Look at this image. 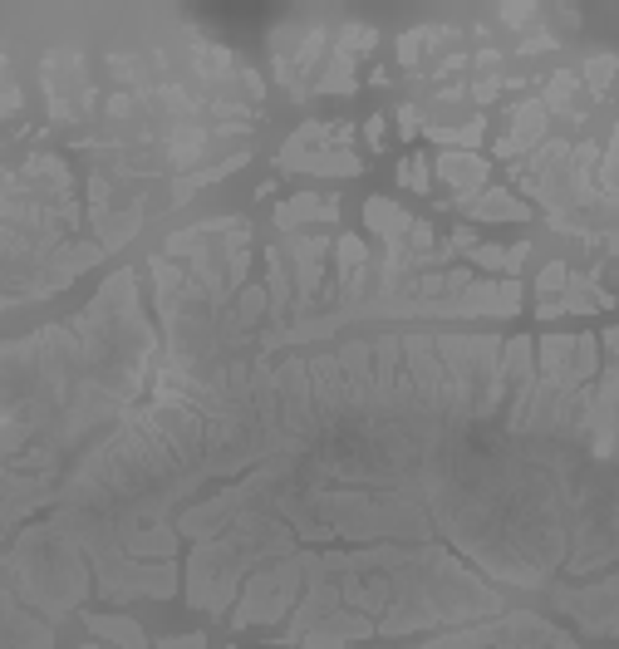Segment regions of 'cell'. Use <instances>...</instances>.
<instances>
[{"label":"cell","mask_w":619,"mask_h":649,"mask_svg":"<svg viewBox=\"0 0 619 649\" xmlns=\"http://www.w3.org/2000/svg\"><path fill=\"white\" fill-rule=\"evenodd\" d=\"M398 128H403V138L418 133V104H403V109H398Z\"/></svg>","instance_id":"5bb4252c"},{"label":"cell","mask_w":619,"mask_h":649,"mask_svg":"<svg viewBox=\"0 0 619 649\" xmlns=\"http://www.w3.org/2000/svg\"><path fill=\"white\" fill-rule=\"evenodd\" d=\"M398 177H403V187H408V192H428V187H433V182H428V177H433V168H428V158H423V153L403 158V163H398Z\"/></svg>","instance_id":"9c48e42d"},{"label":"cell","mask_w":619,"mask_h":649,"mask_svg":"<svg viewBox=\"0 0 619 649\" xmlns=\"http://www.w3.org/2000/svg\"><path fill=\"white\" fill-rule=\"evenodd\" d=\"M585 79H590V89L595 94H605L610 89V79H615V55H595L585 64Z\"/></svg>","instance_id":"30bf717a"},{"label":"cell","mask_w":619,"mask_h":649,"mask_svg":"<svg viewBox=\"0 0 619 649\" xmlns=\"http://www.w3.org/2000/svg\"><path fill=\"white\" fill-rule=\"evenodd\" d=\"M310 217H320V222H335V217H339V202H335V197H315V192H300V197L281 202V212H276L281 232H300V227H305Z\"/></svg>","instance_id":"277c9868"},{"label":"cell","mask_w":619,"mask_h":649,"mask_svg":"<svg viewBox=\"0 0 619 649\" xmlns=\"http://www.w3.org/2000/svg\"><path fill=\"white\" fill-rule=\"evenodd\" d=\"M462 207H467L472 222H526V207H521L511 192H502V187H487V192H477V197L462 202Z\"/></svg>","instance_id":"5b68a950"},{"label":"cell","mask_w":619,"mask_h":649,"mask_svg":"<svg viewBox=\"0 0 619 649\" xmlns=\"http://www.w3.org/2000/svg\"><path fill=\"white\" fill-rule=\"evenodd\" d=\"M570 94H575V74H556V79H551L546 104H551V109H561V114H570Z\"/></svg>","instance_id":"8fae6325"},{"label":"cell","mask_w":619,"mask_h":649,"mask_svg":"<svg viewBox=\"0 0 619 649\" xmlns=\"http://www.w3.org/2000/svg\"><path fill=\"white\" fill-rule=\"evenodd\" d=\"M536 15V5H502V20H511L516 30H521V20H531Z\"/></svg>","instance_id":"9a60e30c"},{"label":"cell","mask_w":619,"mask_h":649,"mask_svg":"<svg viewBox=\"0 0 619 649\" xmlns=\"http://www.w3.org/2000/svg\"><path fill=\"white\" fill-rule=\"evenodd\" d=\"M315 89H320V94H349V89H354V59L330 55L325 69H320V79H315Z\"/></svg>","instance_id":"52a82bcc"},{"label":"cell","mask_w":619,"mask_h":649,"mask_svg":"<svg viewBox=\"0 0 619 649\" xmlns=\"http://www.w3.org/2000/svg\"><path fill=\"white\" fill-rule=\"evenodd\" d=\"M364 138H369V148H384V118H379V114L364 123Z\"/></svg>","instance_id":"2e32d148"},{"label":"cell","mask_w":619,"mask_h":649,"mask_svg":"<svg viewBox=\"0 0 619 649\" xmlns=\"http://www.w3.org/2000/svg\"><path fill=\"white\" fill-rule=\"evenodd\" d=\"M541 128H546V109H541V99H526V104H516L511 109V133L497 143V153L502 158H516V153H526L531 143H541Z\"/></svg>","instance_id":"7a4b0ae2"},{"label":"cell","mask_w":619,"mask_h":649,"mask_svg":"<svg viewBox=\"0 0 619 649\" xmlns=\"http://www.w3.org/2000/svg\"><path fill=\"white\" fill-rule=\"evenodd\" d=\"M374 45H379V30H374V25H344L335 35V55H349V59L369 55Z\"/></svg>","instance_id":"ba28073f"},{"label":"cell","mask_w":619,"mask_h":649,"mask_svg":"<svg viewBox=\"0 0 619 649\" xmlns=\"http://www.w3.org/2000/svg\"><path fill=\"white\" fill-rule=\"evenodd\" d=\"M438 177L457 187V202H472L482 192V182H487V163L477 153H443L438 158Z\"/></svg>","instance_id":"3957f363"},{"label":"cell","mask_w":619,"mask_h":649,"mask_svg":"<svg viewBox=\"0 0 619 649\" xmlns=\"http://www.w3.org/2000/svg\"><path fill=\"white\" fill-rule=\"evenodd\" d=\"M364 222H369V232H379L389 246H403V236L413 227V217H408L403 207H394L389 197H369V202H364Z\"/></svg>","instance_id":"8992f818"},{"label":"cell","mask_w":619,"mask_h":649,"mask_svg":"<svg viewBox=\"0 0 619 649\" xmlns=\"http://www.w3.org/2000/svg\"><path fill=\"white\" fill-rule=\"evenodd\" d=\"M565 281H570V271H565V261H551L546 271H541V291L551 295V291H561Z\"/></svg>","instance_id":"4fadbf2b"},{"label":"cell","mask_w":619,"mask_h":649,"mask_svg":"<svg viewBox=\"0 0 619 649\" xmlns=\"http://www.w3.org/2000/svg\"><path fill=\"white\" fill-rule=\"evenodd\" d=\"M290 256H295V295H300V305H310L315 291H320V271H325L330 241L325 236H295Z\"/></svg>","instance_id":"6da1fadb"},{"label":"cell","mask_w":619,"mask_h":649,"mask_svg":"<svg viewBox=\"0 0 619 649\" xmlns=\"http://www.w3.org/2000/svg\"><path fill=\"white\" fill-rule=\"evenodd\" d=\"M15 109H20V89H15V79H10L5 59H0V118L15 114Z\"/></svg>","instance_id":"7c38bea8"}]
</instances>
